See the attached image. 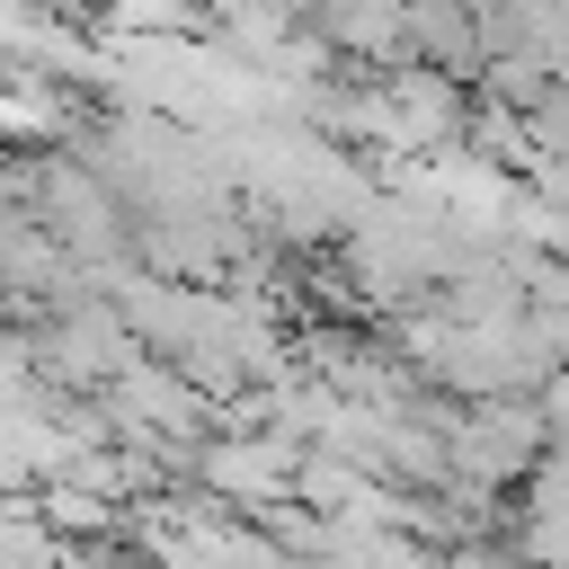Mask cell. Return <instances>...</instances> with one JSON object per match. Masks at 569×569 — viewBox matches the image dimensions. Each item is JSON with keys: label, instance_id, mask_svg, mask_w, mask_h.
Returning <instances> with one entry per match:
<instances>
[{"label": "cell", "instance_id": "6da1fadb", "mask_svg": "<svg viewBox=\"0 0 569 569\" xmlns=\"http://www.w3.org/2000/svg\"><path fill=\"white\" fill-rule=\"evenodd\" d=\"M453 569H516V560H489V551H462Z\"/></svg>", "mask_w": 569, "mask_h": 569}]
</instances>
